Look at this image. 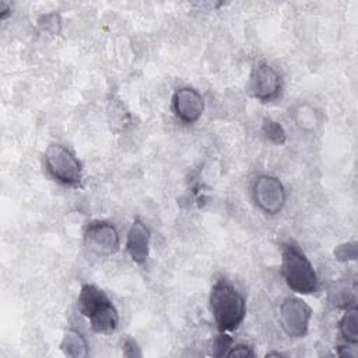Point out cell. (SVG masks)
<instances>
[{
	"mask_svg": "<svg viewBox=\"0 0 358 358\" xmlns=\"http://www.w3.org/2000/svg\"><path fill=\"white\" fill-rule=\"evenodd\" d=\"M312 319V308L298 296H288L280 305V324L291 338L305 337Z\"/></svg>",
	"mask_w": 358,
	"mask_h": 358,
	"instance_id": "obj_6",
	"label": "cell"
},
{
	"mask_svg": "<svg viewBox=\"0 0 358 358\" xmlns=\"http://www.w3.org/2000/svg\"><path fill=\"white\" fill-rule=\"evenodd\" d=\"M232 343H234L232 337L228 336L225 331H221V333L215 337V340H214V343H213V351H211L213 355H214V357L227 355V352H228V350L231 348Z\"/></svg>",
	"mask_w": 358,
	"mask_h": 358,
	"instance_id": "obj_15",
	"label": "cell"
},
{
	"mask_svg": "<svg viewBox=\"0 0 358 358\" xmlns=\"http://www.w3.org/2000/svg\"><path fill=\"white\" fill-rule=\"evenodd\" d=\"M151 232L150 228L140 220L136 218L126 235V252L136 264H144L150 256Z\"/></svg>",
	"mask_w": 358,
	"mask_h": 358,
	"instance_id": "obj_10",
	"label": "cell"
},
{
	"mask_svg": "<svg viewBox=\"0 0 358 358\" xmlns=\"http://www.w3.org/2000/svg\"><path fill=\"white\" fill-rule=\"evenodd\" d=\"M227 357H255V351L248 344H232L227 352Z\"/></svg>",
	"mask_w": 358,
	"mask_h": 358,
	"instance_id": "obj_18",
	"label": "cell"
},
{
	"mask_svg": "<svg viewBox=\"0 0 358 358\" xmlns=\"http://www.w3.org/2000/svg\"><path fill=\"white\" fill-rule=\"evenodd\" d=\"M123 354L126 357H136V355H141V351L138 350V347H137L134 340L127 338L124 341V344H123Z\"/></svg>",
	"mask_w": 358,
	"mask_h": 358,
	"instance_id": "obj_19",
	"label": "cell"
},
{
	"mask_svg": "<svg viewBox=\"0 0 358 358\" xmlns=\"http://www.w3.org/2000/svg\"><path fill=\"white\" fill-rule=\"evenodd\" d=\"M11 14V6L6 1H0V18L6 20Z\"/></svg>",
	"mask_w": 358,
	"mask_h": 358,
	"instance_id": "obj_20",
	"label": "cell"
},
{
	"mask_svg": "<svg viewBox=\"0 0 358 358\" xmlns=\"http://www.w3.org/2000/svg\"><path fill=\"white\" fill-rule=\"evenodd\" d=\"M45 169L57 183L69 187H78L83 182V164L71 150L63 144L53 143L48 145L45 154Z\"/></svg>",
	"mask_w": 358,
	"mask_h": 358,
	"instance_id": "obj_4",
	"label": "cell"
},
{
	"mask_svg": "<svg viewBox=\"0 0 358 358\" xmlns=\"http://www.w3.org/2000/svg\"><path fill=\"white\" fill-rule=\"evenodd\" d=\"M295 124L303 131H313L319 126V116L316 109L309 103H299L292 110Z\"/></svg>",
	"mask_w": 358,
	"mask_h": 358,
	"instance_id": "obj_13",
	"label": "cell"
},
{
	"mask_svg": "<svg viewBox=\"0 0 358 358\" xmlns=\"http://www.w3.org/2000/svg\"><path fill=\"white\" fill-rule=\"evenodd\" d=\"M338 329L345 343L352 345L358 343V309L355 305L345 308L338 322Z\"/></svg>",
	"mask_w": 358,
	"mask_h": 358,
	"instance_id": "obj_12",
	"label": "cell"
},
{
	"mask_svg": "<svg viewBox=\"0 0 358 358\" xmlns=\"http://www.w3.org/2000/svg\"><path fill=\"white\" fill-rule=\"evenodd\" d=\"M172 109L175 116L186 123H196L204 112V99L201 94L192 87H180L172 95Z\"/></svg>",
	"mask_w": 358,
	"mask_h": 358,
	"instance_id": "obj_9",
	"label": "cell"
},
{
	"mask_svg": "<svg viewBox=\"0 0 358 358\" xmlns=\"http://www.w3.org/2000/svg\"><path fill=\"white\" fill-rule=\"evenodd\" d=\"M84 246L96 256H112L120 249V236L116 227L108 221H91L83 234Z\"/></svg>",
	"mask_w": 358,
	"mask_h": 358,
	"instance_id": "obj_7",
	"label": "cell"
},
{
	"mask_svg": "<svg viewBox=\"0 0 358 358\" xmlns=\"http://www.w3.org/2000/svg\"><path fill=\"white\" fill-rule=\"evenodd\" d=\"M334 256L340 262H351L357 259V243L355 242H347L343 245H338L334 250Z\"/></svg>",
	"mask_w": 358,
	"mask_h": 358,
	"instance_id": "obj_17",
	"label": "cell"
},
{
	"mask_svg": "<svg viewBox=\"0 0 358 358\" xmlns=\"http://www.w3.org/2000/svg\"><path fill=\"white\" fill-rule=\"evenodd\" d=\"M252 196L256 206L268 215L278 214L287 201V192L282 182L268 173L259 175L252 186Z\"/></svg>",
	"mask_w": 358,
	"mask_h": 358,
	"instance_id": "obj_5",
	"label": "cell"
},
{
	"mask_svg": "<svg viewBox=\"0 0 358 358\" xmlns=\"http://www.w3.org/2000/svg\"><path fill=\"white\" fill-rule=\"evenodd\" d=\"M262 134L264 136L266 140H268L270 143H273L275 145H281L287 140V134H285L284 127L277 120H273L270 117L263 119Z\"/></svg>",
	"mask_w": 358,
	"mask_h": 358,
	"instance_id": "obj_14",
	"label": "cell"
},
{
	"mask_svg": "<svg viewBox=\"0 0 358 358\" xmlns=\"http://www.w3.org/2000/svg\"><path fill=\"white\" fill-rule=\"evenodd\" d=\"M249 88L257 101L271 102L280 96L282 80L273 66L268 63H259L250 73Z\"/></svg>",
	"mask_w": 358,
	"mask_h": 358,
	"instance_id": "obj_8",
	"label": "cell"
},
{
	"mask_svg": "<svg viewBox=\"0 0 358 358\" xmlns=\"http://www.w3.org/2000/svg\"><path fill=\"white\" fill-rule=\"evenodd\" d=\"M78 310L99 334H109L119 326V312L103 289L94 284H84L77 299Z\"/></svg>",
	"mask_w": 358,
	"mask_h": 358,
	"instance_id": "obj_2",
	"label": "cell"
},
{
	"mask_svg": "<svg viewBox=\"0 0 358 358\" xmlns=\"http://www.w3.org/2000/svg\"><path fill=\"white\" fill-rule=\"evenodd\" d=\"M60 350L66 357L84 358L88 355V343L81 331L77 329H69L62 337Z\"/></svg>",
	"mask_w": 358,
	"mask_h": 358,
	"instance_id": "obj_11",
	"label": "cell"
},
{
	"mask_svg": "<svg viewBox=\"0 0 358 358\" xmlns=\"http://www.w3.org/2000/svg\"><path fill=\"white\" fill-rule=\"evenodd\" d=\"M281 274L288 288L296 294L309 295L319 288V278L313 264L306 255L292 243L282 245Z\"/></svg>",
	"mask_w": 358,
	"mask_h": 358,
	"instance_id": "obj_3",
	"label": "cell"
},
{
	"mask_svg": "<svg viewBox=\"0 0 358 358\" xmlns=\"http://www.w3.org/2000/svg\"><path fill=\"white\" fill-rule=\"evenodd\" d=\"M210 313L220 331L236 330L246 316L243 295L227 280L214 282L208 296Z\"/></svg>",
	"mask_w": 358,
	"mask_h": 358,
	"instance_id": "obj_1",
	"label": "cell"
},
{
	"mask_svg": "<svg viewBox=\"0 0 358 358\" xmlns=\"http://www.w3.org/2000/svg\"><path fill=\"white\" fill-rule=\"evenodd\" d=\"M39 25L43 31H48L50 34H59L60 32V27H62V20L59 17V14L56 13H50V14H45L39 18Z\"/></svg>",
	"mask_w": 358,
	"mask_h": 358,
	"instance_id": "obj_16",
	"label": "cell"
}]
</instances>
